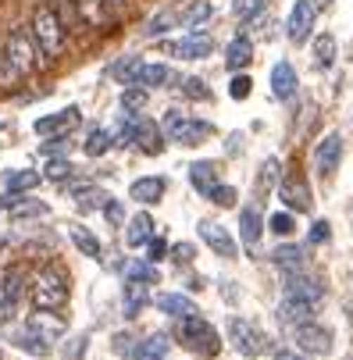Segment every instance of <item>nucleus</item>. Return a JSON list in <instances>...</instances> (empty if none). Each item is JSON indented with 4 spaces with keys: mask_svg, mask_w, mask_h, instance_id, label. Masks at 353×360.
<instances>
[{
    "mask_svg": "<svg viewBox=\"0 0 353 360\" xmlns=\"http://www.w3.org/2000/svg\"><path fill=\"white\" fill-rule=\"evenodd\" d=\"M29 32H32V39H36V46H39L43 61H58V58L65 54V46H68V29L61 25V18L50 11L43 0H39L36 11H32Z\"/></svg>",
    "mask_w": 353,
    "mask_h": 360,
    "instance_id": "obj_1",
    "label": "nucleus"
},
{
    "mask_svg": "<svg viewBox=\"0 0 353 360\" xmlns=\"http://www.w3.org/2000/svg\"><path fill=\"white\" fill-rule=\"evenodd\" d=\"M32 303L39 311H61L68 303V271L61 264H43L32 278Z\"/></svg>",
    "mask_w": 353,
    "mask_h": 360,
    "instance_id": "obj_2",
    "label": "nucleus"
},
{
    "mask_svg": "<svg viewBox=\"0 0 353 360\" xmlns=\"http://www.w3.org/2000/svg\"><path fill=\"white\" fill-rule=\"evenodd\" d=\"M175 339L193 349L196 356H218L222 353V339L214 332V325L200 314H189V318H179V328H175Z\"/></svg>",
    "mask_w": 353,
    "mask_h": 360,
    "instance_id": "obj_3",
    "label": "nucleus"
},
{
    "mask_svg": "<svg viewBox=\"0 0 353 360\" xmlns=\"http://www.w3.org/2000/svg\"><path fill=\"white\" fill-rule=\"evenodd\" d=\"M4 58L11 61V68L22 79L36 75L39 65H43V54H39V46H36L29 29H8V36H4Z\"/></svg>",
    "mask_w": 353,
    "mask_h": 360,
    "instance_id": "obj_4",
    "label": "nucleus"
},
{
    "mask_svg": "<svg viewBox=\"0 0 353 360\" xmlns=\"http://www.w3.org/2000/svg\"><path fill=\"white\" fill-rule=\"evenodd\" d=\"M161 132H165L172 143H179V146H196V143H204L214 129H211V122L189 118V115H182V111H168L165 122H161Z\"/></svg>",
    "mask_w": 353,
    "mask_h": 360,
    "instance_id": "obj_5",
    "label": "nucleus"
},
{
    "mask_svg": "<svg viewBox=\"0 0 353 360\" xmlns=\"http://www.w3.org/2000/svg\"><path fill=\"white\" fill-rule=\"evenodd\" d=\"M229 339H232V346H236L243 356H261V353H268L264 332L254 328L246 318H229Z\"/></svg>",
    "mask_w": 353,
    "mask_h": 360,
    "instance_id": "obj_6",
    "label": "nucleus"
},
{
    "mask_svg": "<svg viewBox=\"0 0 353 360\" xmlns=\"http://www.w3.org/2000/svg\"><path fill=\"white\" fill-rule=\"evenodd\" d=\"M211 50H214V39L207 32H189L182 39H172L165 43V54L179 58V61H200V58H211Z\"/></svg>",
    "mask_w": 353,
    "mask_h": 360,
    "instance_id": "obj_7",
    "label": "nucleus"
},
{
    "mask_svg": "<svg viewBox=\"0 0 353 360\" xmlns=\"http://www.w3.org/2000/svg\"><path fill=\"white\" fill-rule=\"evenodd\" d=\"M293 342H296L300 353H318V356L332 353V332L321 328V325H314V321L296 325V328H293Z\"/></svg>",
    "mask_w": 353,
    "mask_h": 360,
    "instance_id": "obj_8",
    "label": "nucleus"
},
{
    "mask_svg": "<svg viewBox=\"0 0 353 360\" xmlns=\"http://www.w3.org/2000/svg\"><path fill=\"white\" fill-rule=\"evenodd\" d=\"M314 15H318V8L311 4V0H296L293 11H289V22H285V36H289V43L300 46V43H307V39H311Z\"/></svg>",
    "mask_w": 353,
    "mask_h": 360,
    "instance_id": "obj_9",
    "label": "nucleus"
},
{
    "mask_svg": "<svg viewBox=\"0 0 353 360\" xmlns=\"http://www.w3.org/2000/svg\"><path fill=\"white\" fill-rule=\"evenodd\" d=\"M22 292H25L22 268H0V318H11L15 314Z\"/></svg>",
    "mask_w": 353,
    "mask_h": 360,
    "instance_id": "obj_10",
    "label": "nucleus"
},
{
    "mask_svg": "<svg viewBox=\"0 0 353 360\" xmlns=\"http://www.w3.org/2000/svg\"><path fill=\"white\" fill-rule=\"evenodd\" d=\"M339 165H342V136H339V132H328V136L314 146V168H318L321 179H328V175L339 172Z\"/></svg>",
    "mask_w": 353,
    "mask_h": 360,
    "instance_id": "obj_11",
    "label": "nucleus"
},
{
    "mask_svg": "<svg viewBox=\"0 0 353 360\" xmlns=\"http://www.w3.org/2000/svg\"><path fill=\"white\" fill-rule=\"evenodd\" d=\"M278 196H282V203L289 211H296V214H307L311 207H314V200H311V186H307V179H300V175H289L282 186H278Z\"/></svg>",
    "mask_w": 353,
    "mask_h": 360,
    "instance_id": "obj_12",
    "label": "nucleus"
},
{
    "mask_svg": "<svg viewBox=\"0 0 353 360\" xmlns=\"http://www.w3.org/2000/svg\"><path fill=\"white\" fill-rule=\"evenodd\" d=\"M200 239H204L218 257H229V261L239 253L236 239H232V236H229V229H225V225H218V221H200Z\"/></svg>",
    "mask_w": 353,
    "mask_h": 360,
    "instance_id": "obj_13",
    "label": "nucleus"
},
{
    "mask_svg": "<svg viewBox=\"0 0 353 360\" xmlns=\"http://www.w3.org/2000/svg\"><path fill=\"white\" fill-rule=\"evenodd\" d=\"M75 8H79L82 25H89V29H96V32H108V29H115V15L108 11L104 0H75Z\"/></svg>",
    "mask_w": 353,
    "mask_h": 360,
    "instance_id": "obj_14",
    "label": "nucleus"
},
{
    "mask_svg": "<svg viewBox=\"0 0 353 360\" xmlns=\"http://www.w3.org/2000/svg\"><path fill=\"white\" fill-rule=\"evenodd\" d=\"M132 143H136L143 153H150V158H158V153L165 150V132H161V125H154V122H146V118H139V115H136Z\"/></svg>",
    "mask_w": 353,
    "mask_h": 360,
    "instance_id": "obj_15",
    "label": "nucleus"
},
{
    "mask_svg": "<svg viewBox=\"0 0 353 360\" xmlns=\"http://www.w3.org/2000/svg\"><path fill=\"white\" fill-rule=\"evenodd\" d=\"M75 125H79V108H65V111H58V115L36 118V132H39V136H68Z\"/></svg>",
    "mask_w": 353,
    "mask_h": 360,
    "instance_id": "obj_16",
    "label": "nucleus"
},
{
    "mask_svg": "<svg viewBox=\"0 0 353 360\" xmlns=\"http://www.w3.org/2000/svg\"><path fill=\"white\" fill-rule=\"evenodd\" d=\"M29 332H36L39 339H58V335H65V318L58 314V311H39L36 307V314H29V325H25Z\"/></svg>",
    "mask_w": 353,
    "mask_h": 360,
    "instance_id": "obj_17",
    "label": "nucleus"
},
{
    "mask_svg": "<svg viewBox=\"0 0 353 360\" xmlns=\"http://www.w3.org/2000/svg\"><path fill=\"white\" fill-rule=\"evenodd\" d=\"M285 296H293V300H307V303H318V307H321L325 289H321L314 278H307V275L289 271V278H285Z\"/></svg>",
    "mask_w": 353,
    "mask_h": 360,
    "instance_id": "obj_18",
    "label": "nucleus"
},
{
    "mask_svg": "<svg viewBox=\"0 0 353 360\" xmlns=\"http://www.w3.org/2000/svg\"><path fill=\"white\" fill-rule=\"evenodd\" d=\"M314 314H318V303H307V300H293V296H285V300H282V311H278V318H282L289 328L314 321Z\"/></svg>",
    "mask_w": 353,
    "mask_h": 360,
    "instance_id": "obj_19",
    "label": "nucleus"
},
{
    "mask_svg": "<svg viewBox=\"0 0 353 360\" xmlns=\"http://www.w3.org/2000/svg\"><path fill=\"white\" fill-rule=\"evenodd\" d=\"M271 93H275V100H293L296 96V68L289 61H278L271 68Z\"/></svg>",
    "mask_w": 353,
    "mask_h": 360,
    "instance_id": "obj_20",
    "label": "nucleus"
},
{
    "mask_svg": "<svg viewBox=\"0 0 353 360\" xmlns=\"http://www.w3.org/2000/svg\"><path fill=\"white\" fill-rule=\"evenodd\" d=\"M261 232H264V218L257 207H243L239 211V239L246 246H257L261 243Z\"/></svg>",
    "mask_w": 353,
    "mask_h": 360,
    "instance_id": "obj_21",
    "label": "nucleus"
},
{
    "mask_svg": "<svg viewBox=\"0 0 353 360\" xmlns=\"http://www.w3.org/2000/svg\"><path fill=\"white\" fill-rule=\"evenodd\" d=\"M250 61H254V43H250V36H236V39L225 46V65H229V72H239V68H246Z\"/></svg>",
    "mask_w": 353,
    "mask_h": 360,
    "instance_id": "obj_22",
    "label": "nucleus"
},
{
    "mask_svg": "<svg viewBox=\"0 0 353 360\" xmlns=\"http://www.w3.org/2000/svg\"><path fill=\"white\" fill-rule=\"evenodd\" d=\"M129 196H132L136 203H158V200L165 196V179H158V175L136 179V182L129 186Z\"/></svg>",
    "mask_w": 353,
    "mask_h": 360,
    "instance_id": "obj_23",
    "label": "nucleus"
},
{
    "mask_svg": "<svg viewBox=\"0 0 353 360\" xmlns=\"http://www.w3.org/2000/svg\"><path fill=\"white\" fill-rule=\"evenodd\" d=\"M168 349H172V339H168L165 332H158V335L143 339V342L132 349V360H165Z\"/></svg>",
    "mask_w": 353,
    "mask_h": 360,
    "instance_id": "obj_24",
    "label": "nucleus"
},
{
    "mask_svg": "<svg viewBox=\"0 0 353 360\" xmlns=\"http://www.w3.org/2000/svg\"><path fill=\"white\" fill-rule=\"evenodd\" d=\"M158 307H161L165 314H172L175 321H179V318H189V314H200L196 303H193L189 296H182V292H165V296H158Z\"/></svg>",
    "mask_w": 353,
    "mask_h": 360,
    "instance_id": "obj_25",
    "label": "nucleus"
},
{
    "mask_svg": "<svg viewBox=\"0 0 353 360\" xmlns=\"http://www.w3.org/2000/svg\"><path fill=\"white\" fill-rule=\"evenodd\" d=\"M189 182L207 196V193L218 186V165H214V161H196V165H189Z\"/></svg>",
    "mask_w": 353,
    "mask_h": 360,
    "instance_id": "obj_26",
    "label": "nucleus"
},
{
    "mask_svg": "<svg viewBox=\"0 0 353 360\" xmlns=\"http://www.w3.org/2000/svg\"><path fill=\"white\" fill-rule=\"evenodd\" d=\"M154 236V218H150L146 211H139L132 221H129V232H125V243L136 250V246H146V239Z\"/></svg>",
    "mask_w": 353,
    "mask_h": 360,
    "instance_id": "obj_27",
    "label": "nucleus"
},
{
    "mask_svg": "<svg viewBox=\"0 0 353 360\" xmlns=\"http://www.w3.org/2000/svg\"><path fill=\"white\" fill-rule=\"evenodd\" d=\"M172 79H175V72H172L168 65H143L136 86H143V89H158V86H168Z\"/></svg>",
    "mask_w": 353,
    "mask_h": 360,
    "instance_id": "obj_28",
    "label": "nucleus"
},
{
    "mask_svg": "<svg viewBox=\"0 0 353 360\" xmlns=\"http://www.w3.org/2000/svg\"><path fill=\"white\" fill-rule=\"evenodd\" d=\"M150 303V289H146V282H125V318H136L143 307Z\"/></svg>",
    "mask_w": 353,
    "mask_h": 360,
    "instance_id": "obj_29",
    "label": "nucleus"
},
{
    "mask_svg": "<svg viewBox=\"0 0 353 360\" xmlns=\"http://www.w3.org/2000/svg\"><path fill=\"white\" fill-rule=\"evenodd\" d=\"M271 261L289 275V271H304V250L300 246H293V243H285V246H278L275 253H271Z\"/></svg>",
    "mask_w": 353,
    "mask_h": 360,
    "instance_id": "obj_30",
    "label": "nucleus"
},
{
    "mask_svg": "<svg viewBox=\"0 0 353 360\" xmlns=\"http://www.w3.org/2000/svg\"><path fill=\"white\" fill-rule=\"evenodd\" d=\"M111 196L104 189H96V186H79L75 189V203H79V211H104V203Z\"/></svg>",
    "mask_w": 353,
    "mask_h": 360,
    "instance_id": "obj_31",
    "label": "nucleus"
},
{
    "mask_svg": "<svg viewBox=\"0 0 353 360\" xmlns=\"http://www.w3.org/2000/svg\"><path fill=\"white\" fill-rule=\"evenodd\" d=\"M43 4L54 11L58 18H61V25L72 32V29H79L82 25V18H79V8H75V0H43Z\"/></svg>",
    "mask_w": 353,
    "mask_h": 360,
    "instance_id": "obj_32",
    "label": "nucleus"
},
{
    "mask_svg": "<svg viewBox=\"0 0 353 360\" xmlns=\"http://www.w3.org/2000/svg\"><path fill=\"white\" fill-rule=\"evenodd\" d=\"M125 278H132V282H146V285H158V268H154V261H129L125 264Z\"/></svg>",
    "mask_w": 353,
    "mask_h": 360,
    "instance_id": "obj_33",
    "label": "nucleus"
},
{
    "mask_svg": "<svg viewBox=\"0 0 353 360\" xmlns=\"http://www.w3.org/2000/svg\"><path fill=\"white\" fill-rule=\"evenodd\" d=\"M39 172H29V168H18V172H8V193H29L39 186Z\"/></svg>",
    "mask_w": 353,
    "mask_h": 360,
    "instance_id": "obj_34",
    "label": "nucleus"
},
{
    "mask_svg": "<svg viewBox=\"0 0 353 360\" xmlns=\"http://www.w3.org/2000/svg\"><path fill=\"white\" fill-rule=\"evenodd\" d=\"M332 61H335V36H328V32H325V36H318V39H314V65L328 72V68H332Z\"/></svg>",
    "mask_w": 353,
    "mask_h": 360,
    "instance_id": "obj_35",
    "label": "nucleus"
},
{
    "mask_svg": "<svg viewBox=\"0 0 353 360\" xmlns=\"http://www.w3.org/2000/svg\"><path fill=\"white\" fill-rule=\"evenodd\" d=\"M214 15V8L207 4V0H200V4H193L186 15H182V25L189 29V32H204V29H200V25H204L207 18Z\"/></svg>",
    "mask_w": 353,
    "mask_h": 360,
    "instance_id": "obj_36",
    "label": "nucleus"
},
{
    "mask_svg": "<svg viewBox=\"0 0 353 360\" xmlns=\"http://www.w3.org/2000/svg\"><path fill=\"white\" fill-rule=\"evenodd\" d=\"M139 68H143V61H139V58H122V61L111 68V75H115L122 86H136V79H139Z\"/></svg>",
    "mask_w": 353,
    "mask_h": 360,
    "instance_id": "obj_37",
    "label": "nucleus"
},
{
    "mask_svg": "<svg viewBox=\"0 0 353 360\" xmlns=\"http://www.w3.org/2000/svg\"><path fill=\"white\" fill-rule=\"evenodd\" d=\"M111 132L108 129H93L89 136H86V153H89V158H104V153L111 150Z\"/></svg>",
    "mask_w": 353,
    "mask_h": 360,
    "instance_id": "obj_38",
    "label": "nucleus"
},
{
    "mask_svg": "<svg viewBox=\"0 0 353 360\" xmlns=\"http://www.w3.org/2000/svg\"><path fill=\"white\" fill-rule=\"evenodd\" d=\"M146 96H150V89H143V86H125V93H122V111L139 115V111L146 108Z\"/></svg>",
    "mask_w": 353,
    "mask_h": 360,
    "instance_id": "obj_39",
    "label": "nucleus"
},
{
    "mask_svg": "<svg viewBox=\"0 0 353 360\" xmlns=\"http://www.w3.org/2000/svg\"><path fill=\"white\" fill-rule=\"evenodd\" d=\"M172 25H179V15H175V11H161V15H154V18L143 25V36H150V39H154V36H165Z\"/></svg>",
    "mask_w": 353,
    "mask_h": 360,
    "instance_id": "obj_40",
    "label": "nucleus"
},
{
    "mask_svg": "<svg viewBox=\"0 0 353 360\" xmlns=\"http://www.w3.org/2000/svg\"><path fill=\"white\" fill-rule=\"evenodd\" d=\"M72 243L86 253V257H100V239L89 232V229H82V225H72Z\"/></svg>",
    "mask_w": 353,
    "mask_h": 360,
    "instance_id": "obj_41",
    "label": "nucleus"
},
{
    "mask_svg": "<svg viewBox=\"0 0 353 360\" xmlns=\"http://www.w3.org/2000/svg\"><path fill=\"white\" fill-rule=\"evenodd\" d=\"M72 161H65V158H50L46 161V172H43V179H50V182H68L72 179Z\"/></svg>",
    "mask_w": 353,
    "mask_h": 360,
    "instance_id": "obj_42",
    "label": "nucleus"
},
{
    "mask_svg": "<svg viewBox=\"0 0 353 360\" xmlns=\"http://www.w3.org/2000/svg\"><path fill=\"white\" fill-rule=\"evenodd\" d=\"M261 11H264V0H236V4H232V15H236L239 22L257 18Z\"/></svg>",
    "mask_w": 353,
    "mask_h": 360,
    "instance_id": "obj_43",
    "label": "nucleus"
},
{
    "mask_svg": "<svg viewBox=\"0 0 353 360\" xmlns=\"http://www.w3.org/2000/svg\"><path fill=\"white\" fill-rule=\"evenodd\" d=\"M15 218H29V214H46V203H36V200H25V196H18V203H11L8 207Z\"/></svg>",
    "mask_w": 353,
    "mask_h": 360,
    "instance_id": "obj_44",
    "label": "nucleus"
},
{
    "mask_svg": "<svg viewBox=\"0 0 353 360\" xmlns=\"http://www.w3.org/2000/svg\"><path fill=\"white\" fill-rule=\"evenodd\" d=\"M275 182H278V161H275V158H268V161L261 165V175H257V193L271 189Z\"/></svg>",
    "mask_w": 353,
    "mask_h": 360,
    "instance_id": "obj_45",
    "label": "nucleus"
},
{
    "mask_svg": "<svg viewBox=\"0 0 353 360\" xmlns=\"http://www.w3.org/2000/svg\"><path fill=\"white\" fill-rule=\"evenodd\" d=\"M182 93L189 96V100H211V89H207V82L204 79H182Z\"/></svg>",
    "mask_w": 353,
    "mask_h": 360,
    "instance_id": "obj_46",
    "label": "nucleus"
},
{
    "mask_svg": "<svg viewBox=\"0 0 353 360\" xmlns=\"http://www.w3.org/2000/svg\"><path fill=\"white\" fill-rule=\"evenodd\" d=\"M18 346H22V349H29V353H36V356H46V353H50L46 339H39V335H36V332H29V328H25V335H18Z\"/></svg>",
    "mask_w": 353,
    "mask_h": 360,
    "instance_id": "obj_47",
    "label": "nucleus"
},
{
    "mask_svg": "<svg viewBox=\"0 0 353 360\" xmlns=\"http://www.w3.org/2000/svg\"><path fill=\"white\" fill-rule=\"evenodd\" d=\"M250 89H254V79H250V75H236V79L229 82V96H232V100H246Z\"/></svg>",
    "mask_w": 353,
    "mask_h": 360,
    "instance_id": "obj_48",
    "label": "nucleus"
},
{
    "mask_svg": "<svg viewBox=\"0 0 353 360\" xmlns=\"http://www.w3.org/2000/svg\"><path fill=\"white\" fill-rule=\"evenodd\" d=\"M207 196H211V203H218V207H232L236 203V189L232 186H214Z\"/></svg>",
    "mask_w": 353,
    "mask_h": 360,
    "instance_id": "obj_49",
    "label": "nucleus"
},
{
    "mask_svg": "<svg viewBox=\"0 0 353 360\" xmlns=\"http://www.w3.org/2000/svg\"><path fill=\"white\" fill-rule=\"evenodd\" d=\"M146 253H150L146 261H154V264H158L161 257L168 253V243H165V239H154V236H150V239H146Z\"/></svg>",
    "mask_w": 353,
    "mask_h": 360,
    "instance_id": "obj_50",
    "label": "nucleus"
},
{
    "mask_svg": "<svg viewBox=\"0 0 353 360\" xmlns=\"http://www.w3.org/2000/svg\"><path fill=\"white\" fill-rule=\"evenodd\" d=\"M193 253H196L193 243H179V246H172V257H175L179 264H189V261H193Z\"/></svg>",
    "mask_w": 353,
    "mask_h": 360,
    "instance_id": "obj_51",
    "label": "nucleus"
},
{
    "mask_svg": "<svg viewBox=\"0 0 353 360\" xmlns=\"http://www.w3.org/2000/svg\"><path fill=\"white\" fill-rule=\"evenodd\" d=\"M268 225H271V232H278V236H289V232H293V218H289V214H275Z\"/></svg>",
    "mask_w": 353,
    "mask_h": 360,
    "instance_id": "obj_52",
    "label": "nucleus"
},
{
    "mask_svg": "<svg viewBox=\"0 0 353 360\" xmlns=\"http://www.w3.org/2000/svg\"><path fill=\"white\" fill-rule=\"evenodd\" d=\"M104 214H108V221H111V225H122V203H118L115 196L104 203Z\"/></svg>",
    "mask_w": 353,
    "mask_h": 360,
    "instance_id": "obj_53",
    "label": "nucleus"
},
{
    "mask_svg": "<svg viewBox=\"0 0 353 360\" xmlns=\"http://www.w3.org/2000/svg\"><path fill=\"white\" fill-rule=\"evenodd\" d=\"M328 236H332V225H328V221H314V229H311V243H328Z\"/></svg>",
    "mask_w": 353,
    "mask_h": 360,
    "instance_id": "obj_54",
    "label": "nucleus"
},
{
    "mask_svg": "<svg viewBox=\"0 0 353 360\" xmlns=\"http://www.w3.org/2000/svg\"><path fill=\"white\" fill-rule=\"evenodd\" d=\"M65 146H68V136H54L50 143H43V153H46V158H54V153H61Z\"/></svg>",
    "mask_w": 353,
    "mask_h": 360,
    "instance_id": "obj_55",
    "label": "nucleus"
},
{
    "mask_svg": "<svg viewBox=\"0 0 353 360\" xmlns=\"http://www.w3.org/2000/svg\"><path fill=\"white\" fill-rule=\"evenodd\" d=\"M104 4H108V11H111V15L118 18V15H122V11L129 8V0H104Z\"/></svg>",
    "mask_w": 353,
    "mask_h": 360,
    "instance_id": "obj_56",
    "label": "nucleus"
},
{
    "mask_svg": "<svg viewBox=\"0 0 353 360\" xmlns=\"http://www.w3.org/2000/svg\"><path fill=\"white\" fill-rule=\"evenodd\" d=\"M275 360H307V356L300 353V349H278V353H275Z\"/></svg>",
    "mask_w": 353,
    "mask_h": 360,
    "instance_id": "obj_57",
    "label": "nucleus"
},
{
    "mask_svg": "<svg viewBox=\"0 0 353 360\" xmlns=\"http://www.w3.org/2000/svg\"><path fill=\"white\" fill-rule=\"evenodd\" d=\"M132 339L129 335H115V353H132V346H129Z\"/></svg>",
    "mask_w": 353,
    "mask_h": 360,
    "instance_id": "obj_58",
    "label": "nucleus"
},
{
    "mask_svg": "<svg viewBox=\"0 0 353 360\" xmlns=\"http://www.w3.org/2000/svg\"><path fill=\"white\" fill-rule=\"evenodd\" d=\"M321 4H332V0H321Z\"/></svg>",
    "mask_w": 353,
    "mask_h": 360,
    "instance_id": "obj_59",
    "label": "nucleus"
},
{
    "mask_svg": "<svg viewBox=\"0 0 353 360\" xmlns=\"http://www.w3.org/2000/svg\"><path fill=\"white\" fill-rule=\"evenodd\" d=\"M0 129H4V122H0Z\"/></svg>",
    "mask_w": 353,
    "mask_h": 360,
    "instance_id": "obj_60",
    "label": "nucleus"
}]
</instances>
